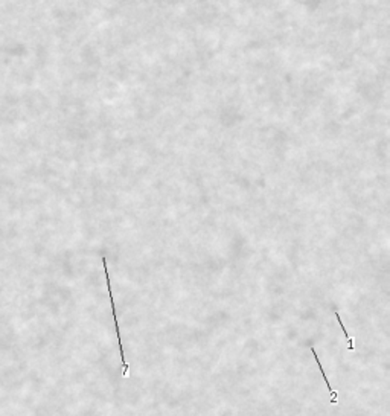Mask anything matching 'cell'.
<instances>
[{
  "mask_svg": "<svg viewBox=\"0 0 390 416\" xmlns=\"http://www.w3.org/2000/svg\"><path fill=\"white\" fill-rule=\"evenodd\" d=\"M102 264H104V272H105V279H107V288H108V294H110V306L113 311V319H115V326H116V334H118V342H119V352H121V358H122V377L128 378L130 377V368L128 363L125 360V354H124V348H122V337H121V331H119V323H118V314H116V306H115V299H113V293H112V284H110V275H108V266H107V259L105 256H102Z\"/></svg>",
  "mask_w": 390,
  "mask_h": 416,
  "instance_id": "cell-1",
  "label": "cell"
},
{
  "mask_svg": "<svg viewBox=\"0 0 390 416\" xmlns=\"http://www.w3.org/2000/svg\"><path fill=\"white\" fill-rule=\"evenodd\" d=\"M311 352L314 354V358H316V361H317V366H319V369H320V372H322V377H323V380L326 381V386H328V390H329V395H331V404H337L339 401H337V392L331 387V384H329V380H328V377H326V374H325V371H323V368H322V365H320V360H319V357H317V352H316V349L314 348H311Z\"/></svg>",
  "mask_w": 390,
  "mask_h": 416,
  "instance_id": "cell-2",
  "label": "cell"
},
{
  "mask_svg": "<svg viewBox=\"0 0 390 416\" xmlns=\"http://www.w3.org/2000/svg\"><path fill=\"white\" fill-rule=\"evenodd\" d=\"M336 317H337V320H339V325H340L342 331L345 332V337H346V340H348V349H349L351 352H354V351H355V340H354V339L348 334V331H346V328H345V325H343L342 317H340V314H339V313H336Z\"/></svg>",
  "mask_w": 390,
  "mask_h": 416,
  "instance_id": "cell-3",
  "label": "cell"
}]
</instances>
